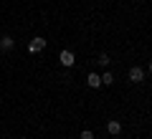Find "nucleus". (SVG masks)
Instances as JSON below:
<instances>
[{
	"label": "nucleus",
	"mask_w": 152,
	"mask_h": 139,
	"mask_svg": "<svg viewBox=\"0 0 152 139\" xmlns=\"http://www.w3.org/2000/svg\"><path fill=\"white\" fill-rule=\"evenodd\" d=\"M58 61H61V66H64V68H71V66L76 63V58H74V53H71V51H61V53H58Z\"/></svg>",
	"instance_id": "f257e3e1"
},
{
	"label": "nucleus",
	"mask_w": 152,
	"mask_h": 139,
	"mask_svg": "<svg viewBox=\"0 0 152 139\" xmlns=\"http://www.w3.org/2000/svg\"><path fill=\"white\" fill-rule=\"evenodd\" d=\"M129 81L132 84H142V81H145V68H140V66L129 68Z\"/></svg>",
	"instance_id": "f03ea898"
},
{
	"label": "nucleus",
	"mask_w": 152,
	"mask_h": 139,
	"mask_svg": "<svg viewBox=\"0 0 152 139\" xmlns=\"http://www.w3.org/2000/svg\"><path fill=\"white\" fill-rule=\"evenodd\" d=\"M43 48H46V41H43L41 36H36V38L31 41V46H28V51H31V53H38V51H43Z\"/></svg>",
	"instance_id": "7ed1b4c3"
},
{
	"label": "nucleus",
	"mask_w": 152,
	"mask_h": 139,
	"mask_svg": "<svg viewBox=\"0 0 152 139\" xmlns=\"http://www.w3.org/2000/svg\"><path fill=\"white\" fill-rule=\"evenodd\" d=\"M86 84L91 86V89H99V86H102V76H99V74H89L86 76Z\"/></svg>",
	"instance_id": "20e7f679"
},
{
	"label": "nucleus",
	"mask_w": 152,
	"mask_h": 139,
	"mask_svg": "<svg viewBox=\"0 0 152 139\" xmlns=\"http://www.w3.org/2000/svg\"><path fill=\"white\" fill-rule=\"evenodd\" d=\"M13 46H15V41H13L10 36H3V38H0V51H10Z\"/></svg>",
	"instance_id": "39448f33"
},
{
	"label": "nucleus",
	"mask_w": 152,
	"mask_h": 139,
	"mask_svg": "<svg viewBox=\"0 0 152 139\" xmlns=\"http://www.w3.org/2000/svg\"><path fill=\"white\" fill-rule=\"evenodd\" d=\"M107 132L112 134V137H117V134L122 132V124L119 122H107Z\"/></svg>",
	"instance_id": "423d86ee"
},
{
	"label": "nucleus",
	"mask_w": 152,
	"mask_h": 139,
	"mask_svg": "<svg viewBox=\"0 0 152 139\" xmlns=\"http://www.w3.org/2000/svg\"><path fill=\"white\" fill-rule=\"evenodd\" d=\"M102 84H107V86H112V84H114V76L109 74V71H104V74H102Z\"/></svg>",
	"instance_id": "0eeeda50"
},
{
	"label": "nucleus",
	"mask_w": 152,
	"mask_h": 139,
	"mask_svg": "<svg viewBox=\"0 0 152 139\" xmlns=\"http://www.w3.org/2000/svg\"><path fill=\"white\" fill-rule=\"evenodd\" d=\"M79 139H94V132L91 129H84V132L79 134Z\"/></svg>",
	"instance_id": "6e6552de"
},
{
	"label": "nucleus",
	"mask_w": 152,
	"mask_h": 139,
	"mask_svg": "<svg viewBox=\"0 0 152 139\" xmlns=\"http://www.w3.org/2000/svg\"><path fill=\"white\" fill-rule=\"evenodd\" d=\"M99 63H102V66H109V56L102 53V56H99Z\"/></svg>",
	"instance_id": "1a4fd4ad"
},
{
	"label": "nucleus",
	"mask_w": 152,
	"mask_h": 139,
	"mask_svg": "<svg viewBox=\"0 0 152 139\" xmlns=\"http://www.w3.org/2000/svg\"><path fill=\"white\" fill-rule=\"evenodd\" d=\"M150 74H152V61H150Z\"/></svg>",
	"instance_id": "9d476101"
},
{
	"label": "nucleus",
	"mask_w": 152,
	"mask_h": 139,
	"mask_svg": "<svg viewBox=\"0 0 152 139\" xmlns=\"http://www.w3.org/2000/svg\"><path fill=\"white\" fill-rule=\"evenodd\" d=\"M114 139H122V137H119V134H117V137H114Z\"/></svg>",
	"instance_id": "9b49d317"
},
{
	"label": "nucleus",
	"mask_w": 152,
	"mask_h": 139,
	"mask_svg": "<svg viewBox=\"0 0 152 139\" xmlns=\"http://www.w3.org/2000/svg\"><path fill=\"white\" fill-rule=\"evenodd\" d=\"M20 139H26V137H20Z\"/></svg>",
	"instance_id": "f8f14e48"
}]
</instances>
